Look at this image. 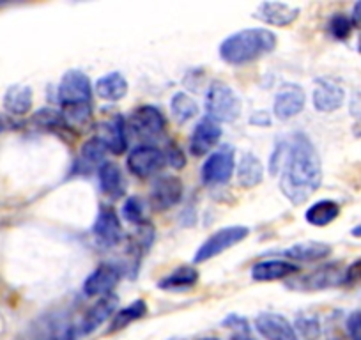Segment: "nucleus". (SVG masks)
<instances>
[{
	"instance_id": "obj_36",
	"label": "nucleus",
	"mask_w": 361,
	"mask_h": 340,
	"mask_svg": "<svg viewBox=\"0 0 361 340\" xmlns=\"http://www.w3.org/2000/svg\"><path fill=\"white\" fill-rule=\"evenodd\" d=\"M165 158H166V163H170L173 169H183V166L186 165L185 154H183V151H180L176 144H170L169 147H166Z\"/></svg>"
},
{
	"instance_id": "obj_44",
	"label": "nucleus",
	"mask_w": 361,
	"mask_h": 340,
	"mask_svg": "<svg viewBox=\"0 0 361 340\" xmlns=\"http://www.w3.org/2000/svg\"><path fill=\"white\" fill-rule=\"evenodd\" d=\"M350 234H353L354 238H361V224H357L356 227H354L353 231H350Z\"/></svg>"
},
{
	"instance_id": "obj_22",
	"label": "nucleus",
	"mask_w": 361,
	"mask_h": 340,
	"mask_svg": "<svg viewBox=\"0 0 361 340\" xmlns=\"http://www.w3.org/2000/svg\"><path fill=\"white\" fill-rule=\"evenodd\" d=\"M99 186H102L103 193L109 195L110 199H121L126 192V183H124L123 172L121 166L112 162H105L102 169L98 170Z\"/></svg>"
},
{
	"instance_id": "obj_42",
	"label": "nucleus",
	"mask_w": 361,
	"mask_h": 340,
	"mask_svg": "<svg viewBox=\"0 0 361 340\" xmlns=\"http://www.w3.org/2000/svg\"><path fill=\"white\" fill-rule=\"evenodd\" d=\"M11 124H13V123L8 119V117H6V116H0V133H2V131L8 130V128L11 126Z\"/></svg>"
},
{
	"instance_id": "obj_9",
	"label": "nucleus",
	"mask_w": 361,
	"mask_h": 340,
	"mask_svg": "<svg viewBox=\"0 0 361 340\" xmlns=\"http://www.w3.org/2000/svg\"><path fill=\"white\" fill-rule=\"evenodd\" d=\"M121 280V269L110 262H103L87 277L83 284V294L90 298L109 296Z\"/></svg>"
},
{
	"instance_id": "obj_23",
	"label": "nucleus",
	"mask_w": 361,
	"mask_h": 340,
	"mask_svg": "<svg viewBox=\"0 0 361 340\" xmlns=\"http://www.w3.org/2000/svg\"><path fill=\"white\" fill-rule=\"evenodd\" d=\"M96 95L105 102H119L128 95V80L119 71L106 73L96 82Z\"/></svg>"
},
{
	"instance_id": "obj_18",
	"label": "nucleus",
	"mask_w": 361,
	"mask_h": 340,
	"mask_svg": "<svg viewBox=\"0 0 361 340\" xmlns=\"http://www.w3.org/2000/svg\"><path fill=\"white\" fill-rule=\"evenodd\" d=\"M343 99H345V92H343L342 85H338V83L329 78L317 80L312 102H314V107L319 112H335L343 105Z\"/></svg>"
},
{
	"instance_id": "obj_24",
	"label": "nucleus",
	"mask_w": 361,
	"mask_h": 340,
	"mask_svg": "<svg viewBox=\"0 0 361 340\" xmlns=\"http://www.w3.org/2000/svg\"><path fill=\"white\" fill-rule=\"evenodd\" d=\"M98 137L105 142L109 151H112L114 154H123L128 147L126 121H124V117L116 116L112 121L103 124L102 135H98Z\"/></svg>"
},
{
	"instance_id": "obj_16",
	"label": "nucleus",
	"mask_w": 361,
	"mask_h": 340,
	"mask_svg": "<svg viewBox=\"0 0 361 340\" xmlns=\"http://www.w3.org/2000/svg\"><path fill=\"white\" fill-rule=\"evenodd\" d=\"M117 305H119V298H117L116 294H109V296L99 298L82 317V322H80V333H82V335H89V333L96 332L103 322H106L112 317Z\"/></svg>"
},
{
	"instance_id": "obj_11",
	"label": "nucleus",
	"mask_w": 361,
	"mask_h": 340,
	"mask_svg": "<svg viewBox=\"0 0 361 340\" xmlns=\"http://www.w3.org/2000/svg\"><path fill=\"white\" fill-rule=\"evenodd\" d=\"M92 234L96 236L99 245L103 246H117L123 241V225H121L119 217L116 211L109 206L99 207L98 218H96L94 225H92Z\"/></svg>"
},
{
	"instance_id": "obj_8",
	"label": "nucleus",
	"mask_w": 361,
	"mask_h": 340,
	"mask_svg": "<svg viewBox=\"0 0 361 340\" xmlns=\"http://www.w3.org/2000/svg\"><path fill=\"white\" fill-rule=\"evenodd\" d=\"M343 273H345V269H342L338 262H331V265H324L321 268L314 269L308 275L300 277L298 280L290 282V287L296 291L329 289V287L343 284Z\"/></svg>"
},
{
	"instance_id": "obj_38",
	"label": "nucleus",
	"mask_w": 361,
	"mask_h": 340,
	"mask_svg": "<svg viewBox=\"0 0 361 340\" xmlns=\"http://www.w3.org/2000/svg\"><path fill=\"white\" fill-rule=\"evenodd\" d=\"M347 332L353 340H361V310L353 312L347 317Z\"/></svg>"
},
{
	"instance_id": "obj_1",
	"label": "nucleus",
	"mask_w": 361,
	"mask_h": 340,
	"mask_svg": "<svg viewBox=\"0 0 361 340\" xmlns=\"http://www.w3.org/2000/svg\"><path fill=\"white\" fill-rule=\"evenodd\" d=\"M269 169L271 174L282 172L280 188L293 204H303L321 186V158L305 133L293 135L290 142H280L271 156Z\"/></svg>"
},
{
	"instance_id": "obj_26",
	"label": "nucleus",
	"mask_w": 361,
	"mask_h": 340,
	"mask_svg": "<svg viewBox=\"0 0 361 340\" xmlns=\"http://www.w3.org/2000/svg\"><path fill=\"white\" fill-rule=\"evenodd\" d=\"M4 109L11 116H25L32 109V89L27 85H11L4 95Z\"/></svg>"
},
{
	"instance_id": "obj_15",
	"label": "nucleus",
	"mask_w": 361,
	"mask_h": 340,
	"mask_svg": "<svg viewBox=\"0 0 361 340\" xmlns=\"http://www.w3.org/2000/svg\"><path fill=\"white\" fill-rule=\"evenodd\" d=\"M106 151H109V149H106L105 142H103L102 138H90V140H87L85 144L82 145V151H80V156L76 158L73 170H75L76 174L82 176L94 174L96 170L102 169V165L105 163Z\"/></svg>"
},
{
	"instance_id": "obj_40",
	"label": "nucleus",
	"mask_w": 361,
	"mask_h": 340,
	"mask_svg": "<svg viewBox=\"0 0 361 340\" xmlns=\"http://www.w3.org/2000/svg\"><path fill=\"white\" fill-rule=\"evenodd\" d=\"M350 112L361 119V95H354L353 105H350Z\"/></svg>"
},
{
	"instance_id": "obj_33",
	"label": "nucleus",
	"mask_w": 361,
	"mask_h": 340,
	"mask_svg": "<svg viewBox=\"0 0 361 340\" xmlns=\"http://www.w3.org/2000/svg\"><path fill=\"white\" fill-rule=\"evenodd\" d=\"M353 27H354L353 18H349L347 15L338 13V15H335L331 20H329L328 29L335 40L343 41L350 36V32H353Z\"/></svg>"
},
{
	"instance_id": "obj_13",
	"label": "nucleus",
	"mask_w": 361,
	"mask_h": 340,
	"mask_svg": "<svg viewBox=\"0 0 361 340\" xmlns=\"http://www.w3.org/2000/svg\"><path fill=\"white\" fill-rule=\"evenodd\" d=\"M305 102H307V95L300 85H286L280 89L275 96V110L276 119L280 121H289L301 114L305 109Z\"/></svg>"
},
{
	"instance_id": "obj_41",
	"label": "nucleus",
	"mask_w": 361,
	"mask_h": 340,
	"mask_svg": "<svg viewBox=\"0 0 361 340\" xmlns=\"http://www.w3.org/2000/svg\"><path fill=\"white\" fill-rule=\"evenodd\" d=\"M353 23L354 25H360L361 27V2L354 4L353 9Z\"/></svg>"
},
{
	"instance_id": "obj_30",
	"label": "nucleus",
	"mask_w": 361,
	"mask_h": 340,
	"mask_svg": "<svg viewBox=\"0 0 361 340\" xmlns=\"http://www.w3.org/2000/svg\"><path fill=\"white\" fill-rule=\"evenodd\" d=\"M145 314H147V305H145V301L144 300L133 301V303L128 305L126 308L116 312V315H114V319H112V322H110L106 333H109V335H112V333L121 332V329L128 328V326H130L131 322L137 321V319L144 317Z\"/></svg>"
},
{
	"instance_id": "obj_37",
	"label": "nucleus",
	"mask_w": 361,
	"mask_h": 340,
	"mask_svg": "<svg viewBox=\"0 0 361 340\" xmlns=\"http://www.w3.org/2000/svg\"><path fill=\"white\" fill-rule=\"evenodd\" d=\"M343 284L345 286H360L361 284V257L354 261L343 273Z\"/></svg>"
},
{
	"instance_id": "obj_7",
	"label": "nucleus",
	"mask_w": 361,
	"mask_h": 340,
	"mask_svg": "<svg viewBox=\"0 0 361 340\" xmlns=\"http://www.w3.org/2000/svg\"><path fill=\"white\" fill-rule=\"evenodd\" d=\"M165 152L156 145H140L128 156V170L137 178H151L165 166Z\"/></svg>"
},
{
	"instance_id": "obj_2",
	"label": "nucleus",
	"mask_w": 361,
	"mask_h": 340,
	"mask_svg": "<svg viewBox=\"0 0 361 340\" xmlns=\"http://www.w3.org/2000/svg\"><path fill=\"white\" fill-rule=\"evenodd\" d=\"M276 48V36L267 29H243L220 44V57L232 66L248 64Z\"/></svg>"
},
{
	"instance_id": "obj_43",
	"label": "nucleus",
	"mask_w": 361,
	"mask_h": 340,
	"mask_svg": "<svg viewBox=\"0 0 361 340\" xmlns=\"http://www.w3.org/2000/svg\"><path fill=\"white\" fill-rule=\"evenodd\" d=\"M232 340H255V339H253V336H250L246 332H241V333H238V335H234V339Z\"/></svg>"
},
{
	"instance_id": "obj_47",
	"label": "nucleus",
	"mask_w": 361,
	"mask_h": 340,
	"mask_svg": "<svg viewBox=\"0 0 361 340\" xmlns=\"http://www.w3.org/2000/svg\"><path fill=\"white\" fill-rule=\"evenodd\" d=\"M204 340H218V339H204Z\"/></svg>"
},
{
	"instance_id": "obj_28",
	"label": "nucleus",
	"mask_w": 361,
	"mask_h": 340,
	"mask_svg": "<svg viewBox=\"0 0 361 340\" xmlns=\"http://www.w3.org/2000/svg\"><path fill=\"white\" fill-rule=\"evenodd\" d=\"M197 280H199V272L195 268H192V266H180V268L173 269L169 277H165L158 284V287L165 291H180L195 286Z\"/></svg>"
},
{
	"instance_id": "obj_14",
	"label": "nucleus",
	"mask_w": 361,
	"mask_h": 340,
	"mask_svg": "<svg viewBox=\"0 0 361 340\" xmlns=\"http://www.w3.org/2000/svg\"><path fill=\"white\" fill-rule=\"evenodd\" d=\"M151 199L156 210H170L183 199V181L176 176H161L152 185Z\"/></svg>"
},
{
	"instance_id": "obj_12",
	"label": "nucleus",
	"mask_w": 361,
	"mask_h": 340,
	"mask_svg": "<svg viewBox=\"0 0 361 340\" xmlns=\"http://www.w3.org/2000/svg\"><path fill=\"white\" fill-rule=\"evenodd\" d=\"M255 328L266 340H298L296 328L283 315L273 312L257 315Z\"/></svg>"
},
{
	"instance_id": "obj_31",
	"label": "nucleus",
	"mask_w": 361,
	"mask_h": 340,
	"mask_svg": "<svg viewBox=\"0 0 361 340\" xmlns=\"http://www.w3.org/2000/svg\"><path fill=\"white\" fill-rule=\"evenodd\" d=\"M170 110H172L177 123H188L190 119H193L199 114V105L186 92H176L172 96V102H170Z\"/></svg>"
},
{
	"instance_id": "obj_45",
	"label": "nucleus",
	"mask_w": 361,
	"mask_h": 340,
	"mask_svg": "<svg viewBox=\"0 0 361 340\" xmlns=\"http://www.w3.org/2000/svg\"><path fill=\"white\" fill-rule=\"evenodd\" d=\"M354 135H356V137H361V119L357 121V124L354 126Z\"/></svg>"
},
{
	"instance_id": "obj_17",
	"label": "nucleus",
	"mask_w": 361,
	"mask_h": 340,
	"mask_svg": "<svg viewBox=\"0 0 361 340\" xmlns=\"http://www.w3.org/2000/svg\"><path fill=\"white\" fill-rule=\"evenodd\" d=\"M221 128L209 117H204L193 130L190 138V151L193 156H206L220 142Z\"/></svg>"
},
{
	"instance_id": "obj_4",
	"label": "nucleus",
	"mask_w": 361,
	"mask_h": 340,
	"mask_svg": "<svg viewBox=\"0 0 361 340\" xmlns=\"http://www.w3.org/2000/svg\"><path fill=\"white\" fill-rule=\"evenodd\" d=\"M248 234L250 229L245 227V225H231V227L220 229V231L214 232L213 236H209V238L202 243V246L197 250L193 262H195V265H202V262L216 257V255L224 253L225 250L232 248V246L241 243L245 238H248Z\"/></svg>"
},
{
	"instance_id": "obj_39",
	"label": "nucleus",
	"mask_w": 361,
	"mask_h": 340,
	"mask_svg": "<svg viewBox=\"0 0 361 340\" xmlns=\"http://www.w3.org/2000/svg\"><path fill=\"white\" fill-rule=\"evenodd\" d=\"M250 123L255 124V126H269L271 124V117L269 114L260 110V112H255L252 117H250Z\"/></svg>"
},
{
	"instance_id": "obj_20",
	"label": "nucleus",
	"mask_w": 361,
	"mask_h": 340,
	"mask_svg": "<svg viewBox=\"0 0 361 340\" xmlns=\"http://www.w3.org/2000/svg\"><path fill=\"white\" fill-rule=\"evenodd\" d=\"M36 340H75V326L61 315H48L34 326Z\"/></svg>"
},
{
	"instance_id": "obj_35",
	"label": "nucleus",
	"mask_w": 361,
	"mask_h": 340,
	"mask_svg": "<svg viewBox=\"0 0 361 340\" xmlns=\"http://www.w3.org/2000/svg\"><path fill=\"white\" fill-rule=\"evenodd\" d=\"M296 328L300 329L305 339H314L319 335V322L312 317H300L296 321Z\"/></svg>"
},
{
	"instance_id": "obj_25",
	"label": "nucleus",
	"mask_w": 361,
	"mask_h": 340,
	"mask_svg": "<svg viewBox=\"0 0 361 340\" xmlns=\"http://www.w3.org/2000/svg\"><path fill=\"white\" fill-rule=\"evenodd\" d=\"M329 253H331V246L326 245V243L305 241L287 248L286 252H283V255H286L287 259H293V261L314 262V261H321V259L328 257Z\"/></svg>"
},
{
	"instance_id": "obj_10",
	"label": "nucleus",
	"mask_w": 361,
	"mask_h": 340,
	"mask_svg": "<svg viewBox=\"0 0 361 340\" xmlns=\"http://www.w3.org/2000/svg\"><path fill=\"white\" fill-rule=\"evenodd\" d=\"M130 126L142 138H154L165 131L166 119L161 110L152 105H144L131 114Z\"/></svg>"
},
{
	"instance_id": "obj_19",
	"label": "nucleus",
	"mask_w": 361,
	"mask_h": 340,
	"mask_svg": "<svg viewBox=\"0 0 361 340\" xmlns=\"http://www.w3.org/2000/svg\"><path fill=\"white\" fill-rule=\"evenodd\" d=\"M298 16H300V8L282 4V2H264L253 13V18L273 27L290 25V23L296 22Z\"/></svg>"
},
{
	"instance_id": "obj_46",
	"label": "nucleus",
	"mask_w": 361,
	"mask_h": 340,
	"mask_svg": "<svg viewBox=\"0 0 361 340\" xmlns=\"http://www.w3.org/2000/svg\"><path fill=\"white\" fill-rule=\"evenodd\" d=\"M357 48H360V51H361V37H360V44H357Z\"/></svg>"
},
{
	"instance_id": "obj_34",
	"label": "nucleus",
	"mask_w": 361,
	"mask_h": 340,
	"mask_svg": "<svg viewBox=\"0 0 361 340\" xmlns=\"http://www.w3.org/2000/svg\"><path fill=\"white\" fill-rule=\"evenodd\" d=\"M123 214L130 224L142 225L145 224V214H144V204L138 197H130L123 206Z\"/></svg>"
},
{
	"instance_id": "obj_3",
	"label": "nucleus",
	"mask_w": 361,
	"mask_h": 340,
	"mask_svg": "<svg viewBox=\"0 0 361 340\" xmlns=\"http://www.w3.org/2000/svg\"><path fill=\"white\" fill-rule=\"evenodd\" d=\"M243 103L238 92L227 83H213L206 96V112L214 123H234L241 116Z\"/></svg>"
},
{
	"instance_id": "obj_5",
	"label": "nucleus",
	"mask_w": 361,
	"mask_h": 340,
	"mask_svg": "<svg viewBox=\"0 0 361 340\" xmlns=\"http://www.w3.org/2000/svg\"><path fill=\"white\" fill-rule=\"evenodd\" d=\"M57 98L64 107H78V105H92V85H90L89 76L78 69H69L62 76L57 89Z\"/></svg>"
},
{
	"instance_id": "obj_32",
	"label": "nucleus",
	"mask_w": 361,
	"mask_h": 340,
	"mask_svg": "<svg viewBox=\"0 0 361 340\" xmlns=\"http://www.w3.org/2000/svg\"><path fill=\"white\" fill-rule=\"evenodd\" d=\"M32 123L37 128H44V130H59V128H66L64 119H62V114L57 112L54 109H43L39 112H36V116L32 117ZM68 130V128H66Z\"/></svg>"
},
{
	"instance_id": "obj_27",
	"label": "nucleus",
	"mask_w": 361,
	"mask_h": 340,
	"mask_svg": "<svg viewBox=\"0 0 361 340\" xmlns=\"http://www.w3.org/2000/svg\"><path fill=\"white\" fill-rule=\"evenodd\" d=\"M264 179V165L255 154L241 156L238 165V181L243 188H253V186L260 185Z\"/></svg>"
},
{
	"instance_id": "obj_6",
	"label": "nucleus",
	"mask_w": 361,
	"mask_h": 340,
	"mask_svg": "<svg viewBox=\"0 0 361 340\" xmlns=\"http://www.w3.org/2000/svg\"><path fill=\"white\" fill-rule=\"evenodd\" d=\"M231 145H221L206 159L202 166V181L206 185H225L234 174L235 158Z\"/></svg>"
},
{
	"instance_id": "obj_29",
	"label": "nucleus",
	"mask_w": 361,
	"mask_h": 340,
	"mask_svg": "<svg viewBox=\"0 0 361 340\" xmlns=\"http://www.w3.org/2000/svg\"><path fill=\"white\" fill-rule=\"evenodd\" d=\"M340 214V206L335 202V200H319L314 206L308 207L307 221L310 225H315V227H324V225H329L333 220H336Z\"/></svg>"
},
{
	"instance_id": "obj_21",
	"label": "nucleus",
	"mask_w": 361,
	"mask_h": 340,
	"mask_svg": "<svg viewBox=\"0 0 361 340\" xmlns=\"http://www.w3.org/2000/svg\"><path fill=\"white\" fill-rule=\"evenodd\" d=\"M298 266L287 261H262L257 262L252 268V279L255 282H271V280H282L294 275L298 272Z\"/></svg>"
}]
</instances>
